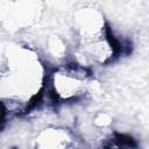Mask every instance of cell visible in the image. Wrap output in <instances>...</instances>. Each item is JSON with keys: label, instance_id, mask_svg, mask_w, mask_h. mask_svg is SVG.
<instances>
[{"label": "cell", "instance_id": "6da1fadb", "mask_svg": "<svg viewBox=\"0 0 149 149\" xmlns=\"http://www.w3.org/2000/svg\"><path fill=\"white\" fill-rule=\"evenodd\" d=\"M118 142V146H128V147H136V143L134 142V140L129 136H126V135H120V134H116V140Z\"/></svg>", "mask_w": 149, "mask_h": 149}]
</instances>
